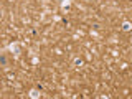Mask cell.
I'll use <instances>...</instances> for the list:
<instances>
[{
	"mask_svg": "<svg viewBox=\"0 0 132 99\" xmlns=\"http://www.w3.org/2000/svg\"><path fill=\"white\" fill-rule=\"evenodd\" d=\"M8 50L15 53V56H20V50H18V43H10L8 45Z\"/></svg>",
	"mask_w": 132,
	"mask_h": 99,
	"instance_id": "6da1fadb",
	"label": "cell"
},
{
	"mask_svg": "<svg viewBox=\"0 0 132 99\" xmlns=\"http://www.w3.org/2000/svg\"><path fill=\"white\" fill-rule=\"evenodd\" d=\"M28 96H30L31 99H38L40 97V91L38 89H31L30 93H28Z\"/></svg>",
	"mask_w": 132,
	"mask_h": 99,
	"instance_id": "7a4b0ae2",
	"label": "cell"
},
{
	"mask_svg": "<svg viewBox=\"0 0 132 99\" xmlns=\"http://www.w3.org/2000/svg\"><path fill=\"white\" fill-rule=\"evenodd\" d=\"M122 30H124V31H130V30H132V23H130V22H124V23H122Z\"/></svg>",
	"mask_w": 132,
	"mask_h": 99,
	"instance_id": "3957f363",
	"label": "cell"
},
{
	"mask_svg": "<svg viewBox=\"0 0 132 99\" xmlns=\"http://www.w3.org/2000/svg\"><path fill=\"white\" fill-rule=\"evenodd\" d=\"M73 64H74V66H78V68H79V66L82 64V60H81V58H74V60H73Z\"/></svg>",
	"mask_w": 132,
	"mask_h": 99,
	"instance_id": "277c9868",
	"label": "cell"
},
{
	"mask_svg": "<svg viewBox=\"0 0 132 99\" xmlns=\"http://www.w3.org/2000/svg\"><path fill=\"white\" fill-rule=\"evenodd\" d=\"M69 5H71V0H63V2H61V7H63V8L69 7Z\"/></svg>",
	"mask_w": 132,
	"mask_h": 99,
	"instance_id": "5b68a950",
	"label": "cell"
}]
</instances>
